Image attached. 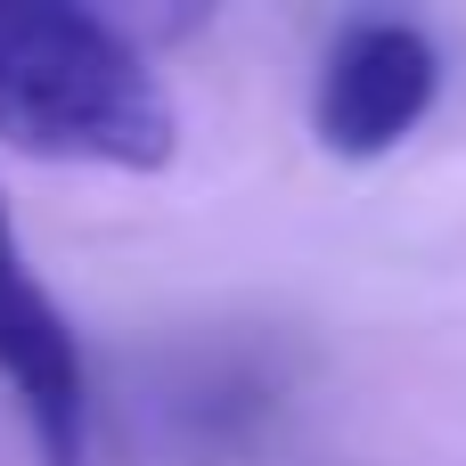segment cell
<instances>
[{
  "mask_svg": "<svg viewBox=\"0 0 466 466\" xmlns=\"http://www.w3.org/2000/svg\"><path fill=\"white\" fill-rule=\"evenodd\" d=\"M0 385L16 393L41 466H90V410H98L90 352L57 311V295L33 279L8 205H0Z\"/></svg>",
  "mask_w": 466,
  "mask_h": 466,
  "instance_id": "3957f363",
  "label": "cell"
},
{
  "mask_svg": "<svg viewBox=\"0 0 466 466\" xmlns=\"http://www.w3.org/2000/svg\"><path fill=\"white\" fill-rule=\"evenodd\" d=\"M0 147L33 164L164 172L180 115L115 16L66 0H0Z\"/></svg>",
  "mask_w": 466,
  "mask_h": 466,
  "instance_id": "6da1fadb",
  "label": "cell"
},
{
  "mask_svg": "<svg viewBox=\"0 0 466 466\" xmlns=\"http://www.w3.org/2000/svg\"><path fill=\"white\" fill-rule=\"evenodd\" d=\"M287 401V369L262 344H188L156 369L147 385V418L156 434L188 466H221L262 442V426Z\"/></svg>",
  "mask_w": 466,
  "mask_h": 466,
  "instance_id": "277c9868",
  "label": "cell"
},
{
  "mask_svg": "<svg viewBox=\"0 0 466 466\" xmlns=\"http://www.w3.org/2000/svg\"><path fill=\"white\" fill-rule=\"evenodd\" d=\"M442 98V49L410 16H352L311 82V131L344 164L393 156Z\"/></svg>",
  "mask_w": 466,
  "mask_h": 466,
  "instance_id": "7a4b0ae2",
  "label": "cell"
}]
</instances>
